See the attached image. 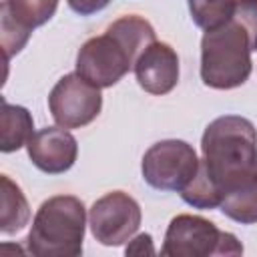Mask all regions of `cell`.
Here are the masks:
<instances>
[{"instance_id": "cell-1", "label": "cell", "mask_w": 257, "mask_h": 257, "mask_svg": "<svg viewBox=\"0 0 257 257\" xmlns=\"http://www.w3.org/2000/svg\"><path fill=\"white\" fill-rule=\"evenodd\" d=\"M201 171L217 189L221 201L257 181V131L239 114H225L209 122L201 139Z\"/></svg>"}, {"instance_id": "cell-2", "label": "cell", "mask_w": 257, "mask_h": 257, "mask_svg": "<svg viewBox=\"0 0 257 257\" xmlns=\"http://www.w3.org/2000/svg\"><path fill=\"white\" fill-rule=\"evenodd\" d=\"M86 211L78 197L46 199L32 221L26 245L36 257H76L82 253Z\"/></svg>"}, {"instance_id": "cell-3", "label": "cell", "mask_w": 257, "mask_h": 257, "mask_svg": "<svg viewBox=\"0 0 257 257\" xmlns=\"http://www.w3.org/2000/svg\"><path fill=\"white\" fill-rule=\"evenodd\" d=\"M251 52L249 34L235 18L205 30L201 40L203 82L217 90L241 86L251 74Z\"/></svg>"}, {"instance_id": "cell-4", "label": "cell", "mask_w": 257, "mask_h": 257, "mask_svg": "<svg viewBox=\"0 0 257 257\" xmlns=\"http://www.w3.org/2000/svg\"><path fill=\"white\" fill-rule=\"evenodd\" d=\"M241 253L243 245L233 233L221 231L215 223L187 213L171 219L161 249V255L165 257H209Z\"/></svg>"}, {"instance_id": "cell-5", "label": "cell", "mask_w": 257, "mask_h": 257, "mask_svg": "<svg viewBox=\"0 0 257 257\" xmlns=\"http://www.w3.org/2000/svg\"><path fill=\"white\" fill-rule=\"evenodd\" d=\"M143 179L157 191L181 193L199 171L195 149L179 139L159 141L143 157Z\"/></svg>"}, {"instance_id": "cell-6", "label": "cell", "mask_w": 257, "mask_h": 257, "mask_svg": "<svg viewBox=\"0 0 257 257\" xmlns=\"http://www.w3.org/2000/svg\"><path fill=\"white\" fill-rule=\"evenodd\" d=\"M48 108L58 126L80 128L98 116L102 108V94L98 86L82 78L78 72H70L64 74L50 90Z\"/></svg>"}, {"instance_id": "cell-7", "label": "cell", "mask_w": 257, "mask_h": 257, "mask_svg": "<svg viewBox=\"0 0 257 257\" xmlns=\"http://www.w3.org/2000/svg\"><path fill=\"white\" fill-rule=\"evenodd\" d=\"M135 56L110 32L88 38L76 54V72L98 88L116 84L131 68Z\"/></svg>"}, {"instance_id": "cell-8", "label": "cell", "mask_w": 257, "mask_h": 257, "mask_svg": "<svg viewBox=\"0 0 257 257\" xmlns=\"http://www.w3.org/2000/svg\"><path fill=\"white\" fill-rule=\"evenodd\" d=\"M141 219L143 215L139 203L122 191L106 193L94 201L88 213L92 237L108 247H116L128 241L139 231Z\"/></svg>"}, {"instance_id": "cell-9", "label": "cell", "mask_w": 257, "mask_h": 257, "mask_svg": "<svg viewBox=\"0 0 257 257\" xmlns=\"http://www.w3.org/2000/svg\"><path fill=\"white\" fill-rule=\"evenodd\" d=\"M26 149L32 165L48 175H60L68 171L78 155L76 139L62 126L40 128L30 137Z\"/></svg>"}, {"instance_id": "cell-10", "label": "cell", "mask_w": 257, "mask_h": 257, "mask_svg": "<svg viewBox=\"0 0 257 257\" xmlns=\"http://www.w3.org/2000/svg\"><path fill=\"white\" fill-rule=\"evenodd\" d=\"M139 86L149 94H167L179 82V56L167 42L155 40L135 62Z\"/></svg>"}, {"instance_id": "cell-11", "label": "cell", "mask_w": 257, "mask_h": 257, "mask_svg": "<svg viewBox=\"0 0 257 257\" xmlns=\"http://www.w3.org/2000/svg\"><path fill=\"white\" fill-rule=\"evenodd\" d=\"M30 219V207L22 189L8 177H0V231L4 235L18 233Z\"/></svg>"}, {"instance_id": "cell-12", "label": "cell", "mask_w": 257, "mask_h": 257, "mask_svg": "<svg viewBox=\"0 0 257 257\" xmlns=\"http://www.w3.org/2000/svg\"><path fill=\"white\" fill-rule=\"evenodd\" d=\"M0 151L2 153H12L18 151L22 145H26L30 141V137L34 135V122H32V114L18 104H10L2 98V112H0Z\"/></svg>"}, {"instance_id": "cell-13", "label": "cell", "mask_w": 257, "mask_h": 257, "mask_svg": "<svg viewBox=\"0 0 257 257\" xmlns=\"http://www.w3.org/2000/svg\"><path fill=\"white\" fill-rule=\"evenodd\" d=\"M0 8H4L24 28L34 30L54 16L58 0H4Z\"/></svg>"}, {"instance_id": "cell-14", "label": "cell", "mask_w": 257, "mask_h": 257, "mask_svg": "<svg viewBox=\"0 0 257 257\" xmlns=\"http://www.w3.org/2000/svg\"><path fill=\"white\" fill-rule=\"evenodd\" d=\"M219 209L229 219L241 223V225H253L257 223V181L229 193Z\"/></svg>"}, {"instance_id": "cell-15", "label": "cell", "mask_w": 257, "mask_h": 257, "mask_svg": "<svg viewBox=\"0 0 257 257\" xmlns=\"http://www.w3.org/2000/svg\"><path fill=\"white\" fill-rule=\"evenodd\" d=\"M235 2L237 0H189V12L199 28L211 30L233 18Z\"/></svg>"}, {"instance_id": "cell-16", "label": "cell", "mask_w": 257, "mask_h": 257, "mask_svg": "<svg viewBox=\"0 0 257 257\" xmlns=\"http://www.w3.org/2000/svg\"><path fill=\"white\" fill-rule=\"evenodd\" d=\"M30 34H32V30L18 24L4 8H0V42H2V48H4L6 62L24 48Z\"/></svg>"}, {"instance_id": "cell-17", "label": "cell", "mask_w": 257, "mask_h": 257, "mask_svg": "<svg viewBox=\"0 0 257 257\" xmlns=\"http://www.w3.org/2000/svg\"><path fill=\"white\" fill-rule=\"evenodd\" d=\"M233 18L247 30L251 50H257V0H237Z\"/></svg>"}, {"instance_id": "cell-18", "label": "cell", "mask_w": 257, "mask_h": 257, "mask_svg": "<svg viewBox=\"0 0 257 257\" xmlns=\"http://www.w3.org/2000/svg\"><path fill=\"white\" fill-rule=\"evenodd\" d=\"M70 10H74L80 16H90L98 10H102L110 0H66Z\"/></svg>"}, {"instance_id": "cell-19", "label": "cell", "mask_w": 257, "mask_h": 257, "mask_svg": "<svg viewBox=\"0 0 257 257\" xmlns=\"http://www.w3.org/2000/svg\"><path fill=\"white\" fill-rule=\"evenodd\" d=\"M124 251H126V255H145V253L153 255V253H155L153 237H151L149 233H141V235H137V237L128 243V247H126Z\"/></svg>"}]
</instances>
